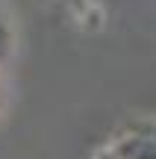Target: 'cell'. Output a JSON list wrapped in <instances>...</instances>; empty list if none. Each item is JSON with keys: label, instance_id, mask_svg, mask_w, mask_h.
Returning <instances> with one entry per match:
<instances>
[{"label": "cell", "instance_id": "1", "mask_svg": "<svg viewBox=\"0 0 156 159\" xmlns=\"http://www.w3.org/2000/svg\"><path fill=\"white\" fill-rule=\"evenodd\" d=\"M115 159H156V124H130L109 144Z\"/></svg>", "mask_w": 156, "mask_h": 159}, {"label": "cell", "instance_id": "2", "mask_svg": "<svg viewBox=\"0 0 156 159\" xmlns=\"http://www.w3.org/2000/svg\"><path fill=\"white\" fill-rule=\"evenodd\" d=\"M94 159H115V156H112V150H109V148H106V150H100V153H97V156H94Z\"/></svg>", "mask_w": 156, "mask_h": 159}]
</instances>
